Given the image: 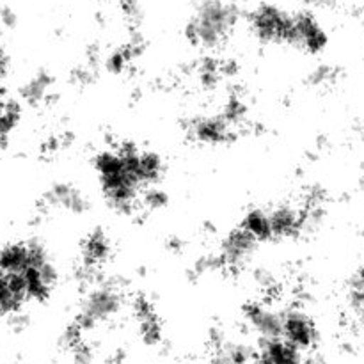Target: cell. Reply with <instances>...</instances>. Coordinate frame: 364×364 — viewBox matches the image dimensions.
I'll list each match as a JSON object with an SVG mask.
<instances>
[{
	"instance_id": "6da1fadb",
	"label": "cell",
	"mask_w": 364,
	"mask_h": 364,
	"mask_svg": "<svg viewBox=\"0 0 364 364\" xmlns=\"http://www.w3.org/2000/svg\"><path fill=\"white\" fill-rule=\"evenodd\" d=\"M95 171L109 206L121 213L132 212L137 206L144 185L139 180L127 144L100 151L95 156Z\"/></svg>"
},
{
	"instance_id": "7a4b0ae2",
	"label": "cell",
	"mask_w": 364,
	"mask_h": 364,
	"mask_svg": "<svg viewBox=\"0 0 364 364\" xmlns=\"http://www.w3.org/2000/svg\"><path fill=\"white\" fill-rule=\"evenodd\" d=\"M240 11L230 0H201L188 18L185 36L199 48H217L233 34Z\"/></svg>"
},
{
	"instance_id": "3957f363",
	"label": "cell",
	"mask_w": 364,
	"mask_h": 364,
	"mask_svg": "<svg viewBox=\"0 0 364 364\" xmlns=\"http://www.w3.org/2000/svg\"><path fill=\"white\" fill-rule=\"evenodd\" d=\"M252 34L267 45H291L294 14L276 4H259L249 16Z\"/></svg>"
},
{
	"instance_id": "277c9868",
	"label": "cell",
	"mask_w": 364,
	"mask_h": 364,
	"mask_svg": "<svg viewBox=\"0 0 364 364\" xmlns=\"http://www.w3.org/2000/svg\"><path fill=\"white\" fill-rule=\"evenodd\" d=\"M121 306H123V297H121L119 290L109 287V284L95 287L82 301L80 311L73 323L82 333H87V331L95 329L98 323L116 316Z\"/></svg>"
},
{
	"instance_id": "5b68a950",
	"label": "cell",
	"mask_w": 364,
	"mask_h": 364,
	"mask_svg": "<svg viewBox=\"0 0 364 364\" xmlns=\"http://www.w3.org/2000/svg\"><path fill=\"white\" fill-rule=\"evenodd\" d=\"M281 338L291 347L297 348L299 352H302L315 347L316 340H318V331L308 313H304L302 309H290V311L283 313Z\"/></svg>"
},
{
	"instance_id": "8992f818",
	"label": "cell",
	"mask_w": 364,
	"mask_h": 364,
	"mask_svg": "<svg viewBox=\"0 0 364 364\" xmlns=\"http://www.w3.org/2000/svg\"><path fill=\"white\" fill-rule=\"evenodd\" d=\"M187 135L194 142L203 146H220L235 137L233 124L220 116H199L188 121Z\"/></svg>"
},
{
	"instance_id": "52a82bcc",
	"label": "cell",
	"mask_w": 364,
	"mask_h": 364,
	"mask_svg": "<svg viewBox=\"0 0 364 364\" xmlns=\"http://www.w3.org/2000/svg\"><path fill=\"white\" fill-rule=\"evenodd\" d=\"M258 244L259 242L251 233H247L244 228H235L224 237L217 263L220 267H228V269H238L245 262H249V258H252Z\"/></svg>"
},
{
	"instance_id": "ba28073f",
	"label": "cell",
	"mask_w": 364,
	"mask_h": 364,
	"mask_svg": "<svg viewBox=\"0 0 364 364\" xmlns=\"http://www.w3.org/2000/svg\"><path fill=\"white\" fill-rule=\"evenodd\" d=\"M329 43L326 28L318 20L308 11L294 14V32H291V46L304 50V52L316 53L322 52Z\"/></svg>"
},
{
	"instance_id": "9c48e42d",
	"label": "cell",
	"mask_w": 364,
	"mask_h": 364,
	"mask_svg": "<svg viewBox=\"0 0 364 364\" xmlns=\"http://www.w3.org/2000/svg\"><path fill=\"white\" fill-rule=\"evenodd\" d=\"M244 316L247 326L259 336V340H276L281 338L283 329V313L274 311L272 308L259 302H251L244 308Z\"/></svg>"
},
{
	"instance_id": "30bf717a",
	"label": "cell",
	"mask_w": 364,
	"mask_h": 364,
	"mask_svg": "<svg viewBox=\"0 0 364 364\" xmlns=\"http://www.w3.org/2000/svg\"><path fill=\"white\" fill-rule=\"evenodd\" d=\"M270 228H272L274 240H284V238H295L306 231L304 219H302L301 208L291 205H279L269 210Z\"/></svg>"
},
{
	"instance_id": "8fae6325",
	"label": "cell",
	"mask_w": 364,
	"mask_h": 364,
	"mask_svg": "<svg viewBox=\"0 0 364 364\" xmlns=\"http://www.w3.org/2000/svg\"><path fill=\"white\" fill-rule=\"evenodd\" d=\"M110 256L109 237L102 230H95L82 242V269L85 274H96L107 263Z\"/></svg>"
},
{
	"instance_id": "7c38bea8",
	"label": "cell",
	"mask_w": 364,
	"mask_h": 364,
	"mask_svg": "<svg viewBox=\"0 0 364 364\" xmlns=\"http://www.w3.org/2000/svg\"><path fill=\"white\" fill-rule=\"evenodd\" d=\"M45 201L48 206L60 208L70 213H84L89 208L84 192L78 191L75 185L64 183V181H59L48 188V192L45 194Z\"/></svg>"
},
{
	"instance_id": "4fadbf2b",
	"label": "cell",
	"mask_w": 364,
	"mask_h": 364,
	"mask_svg": "<svg viewBox=\"0 0 364 364\" xmlns=\"http://www.w3.org/2000/svg\"><path fill=\"white\" fill-rule=\"evenodd\" d=\"M134 313L139 323V333L148 345H156L162 340V323L155 308L146 297L135 299Z\"/></svg>"
},
{
	"instance_id": "5bb4252c",
	"label": "cell",
	"mask_w": 364,
	"mask_h": 364,
	"mask_svg": "<svg viewBox=\"0 0 364 364\" xmlns=\"http://www.w3.org/2000/svg\"><path fill=\"white\" fill-rule=\"evenodd\" d=\"M301 352L283 338L276 340L262 341L258 355H256V364H301Z\"/></svg>"
},
{
	"instance_id": "9a60e30c",
	"label": "cell",
	"mask_w": 364,
	"mask_h": 364,
	"mask_svg": "<svg viewBox=\"0 0 364 364\" xmlns=\"http://www.w3.org/2000/svg\"><path fill=\"white\" fill-rule=\"evenodd\" d=\"M25 291L14 277L0 272V318L14 316L20 313L23 304H27Z\"/></svg>"
},
{
	"instance_id": "2e32d148",
	"label": "cell",
	"mask_w": 364,
	"mask_h": 364,
	"mask_svg": "<svg viewBox=\"0 0 364 364\" xmlns=\"http://www.w3.org/2000/svg\"><path fill=\"white\" fill-rule=\"evenodd\" d=\"M53 87V78L46 71L32 75L27 82L20 87V96L28 105H39L50 96Z\"/></svg>"
},
{
	"instance_id": "e0dca14e",
	"label": "cell",
	"mask_w": 364,
	"mask_h": 364,
	"mask_svg": "<svg viewBox=\"0 0 364 364\" xmlns=\"http://www.w3.org/2000/svg\"><path fill=\"white\" fill-rule=\"evenodd\" d=\"M240 226L258 242H269L272 238V228H270L269 210L265 208H251L242 219Z\"/></svg>"
},
{
	"instance_id": "ac0fdd59",
	"label": "cell",
	"mask_w": 364,
	"mask_h": 364,
	"mask_svg": "<svg viewBox=\"0 0 364 364\" xmlns=\"http://www.w3.org/2000/svg\"><path fill=\"white\" fill-rule=\"evenodd\" d=\"M255 359V350L244 343H224L217 350L215 364H249Z\"/></svg>"
},
{
	"instance_id": "d6986e66",
	"label": "cell",
	"mask_w": 364,
	"mask_h": 364,
	"mask_svg": "<svg viewBox=\"0 0 364 364\" xmlns=\"http://www.w3.org/2000/svg\"><path fill=\"white\" fill-rule=\"evenodd\" d=\"M21 117V109L14 100L7 98L6 102L0 103V142L6 141L14 128L18 127Z\"/></svg>"
},
{
	"instance_id": "ffe728a7",
	"label": "cell",
	"mask_w": 364,
	"mask_h": 364,
	"mask_svg": "<svg viewBox=\"0 0 364 364\" xmlns=\"http://www.w3.org/2000/svg\"><path fill=\"white\" fill-rule=\"evenodd\" d=\"M132 55H134V53H130V50L128 48L117 50V52H114L112 55L109 57V63H107V66H109V70H112V71L124 70V68L128 66V63H130Z\"/></svg>"
},
{
	"instance_id": "44dd1931",
	"label": "cell",
	"mask_w": 364,
	"mask_h": 364,
	"mask_svg": "<svg viewBox=\"0 0 364 364\" xmlns=\"http://www.w3.org/2000/svg\"><path fill=\"white\" fill-rule=\"evenodd\" d=\"M311 80L313 84L316 85H322V84H329V82L334 80V71L333 68L329 66H318L315 70V73L311 75Z\"/></svg>"
},
{
	"instance_id": "7402d4cb",
	"label": "cell",
	"mask_w": 364,
	"mask_h": 364,
	"mask_svg": "<svg viewBox=\"0 0 364 364\" xmlns=\"http://www.w3.org/2000/svg\"><path fill=\"white\" fill-rule=\"evenodd\" d=\"M144 203L149 206V208H162V206L167 203V198L164 192L153 188V191L146 192L144 194Z\"/></svg>"
},
{
	"instance_id": "603a6c76",
	"label": "cell",
	"mask_w": 364,
	"mask_h": 364,
	"mask_svg": "<svg viewBox=\"0 0 364 364\" xmlns=\"http://www.w3.org/2000/svg\"><path fill=\"white\" fill-rule=\"evenodd\" d=\"M71 352H73V361H75V364H91L92 354H91V350H89V348L85 347L84 341H82L80 345H77V347H75V348H71Z\"/></svg>"
},
{
	"instance_id": "cb8c5ba5",
	"label": "cell",
	"mask_w": 364,
	"mask_h": 364,
	"mask_svg": "<svg viewBox=\"0 0 364 364\" xmlns=\"http://www.w3.org/2000/svg\"><path fill=\"white\" fill-rule=\"evenodd\" d=\"M117 2L124 7L127 13H135L137 11V0H117Z\"/></svg>"
},
{
	"instance_id": "d4e9b609",
	"label": "cell",
	"mask_w": 364,
	"mask_h": 364,
	"mask_svg": "<svg viewBox=\"0 0 364 364\" xmlns=\"http://www.w3.org/2000/svg\"><path fill=\"white\" fill-rule=\"evenodd\" d=\"M329 0H306V4H309V6H323V4H327Z\"/></svg>"
},
{
	"instance_id": "484cf974",
	"label": "cell",
	"mask_w": 364,
	"mask_h": 364,
	"mask_svg": "<svg viewBox=\"0 0 364 364\" xmlns=\"http://www.w3.org/2000/svg\"><path fill=\"white\" fill-rule=\"evenodd\" d=\"M6 89H4V84H2V78H0V103L6 102Z\"/></svg>"
},
{
	"instance_id": "4316f807",
	"label": "cell",
	"mask_w": 364,
	"mask_h": 364,
	"mask_svg": "<svg viewBox=\"0 0 364 364\" xmlns=\"http://www.w3.org/2000/svg\"><path fill=\"white\" fill-rule=\"evenodd\" d=\"M359 187H361V191H364V176L359 180Z\"/></svg>"
},
{
	"instance_id": "83f0119b",
	"label": "cell",
	"mask_w": 364,
	"mask_h": 364,
	"mask_svg": "<svg viewBox=\"0 0 364 364\" xmlns=\"http://www.w3.org/2000/svg\"><path fill=\"white\" fill-rule=\"evenodd\" d=\"M301 364H318L316 361H311V359H309V361H304V363H301Z\"/></svg>"
}]
</instances>
